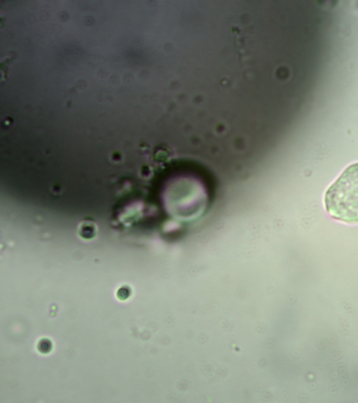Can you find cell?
Here are the masks:
<instances>
[{"label": "cell", "mask_w": 358, "mask_h": 403, "mask_svg": "<svg viewBox=\"0 0 358 403\" xmlns=\"http://www.w3.org/2000/svg\"><path fill=\"white\" fill-rule=\"evenodd\" d=\"M324 205L334 219L358 222V162L350 165L327 189Z\"/></svg>", "instance_id": "1"}, {"label": "cell", "mask_w": 358, "mask_h": 403, "mask_svg": "<svg viewBox=\"0 0 358 403\" xmlns=\"http://www.w3.org/2000/svg\"><path fill=\"white\" fill-rule=\"evenodd\" d=\"M38 350L43 353L45 348V353H48L51 349L50 342L48 340L43 339L38 343Z\"/></svg>", "instance_id": "2"}]
</instances>
